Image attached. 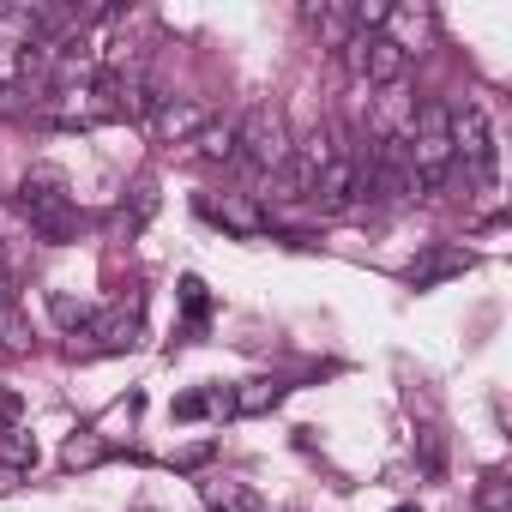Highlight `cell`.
Masks as SVG:
<instances>
[{"instance_id": "cell-1", "label": "cell", "mask_w": 512, "mask_h": 512, "mask_svg": "<svg viewBox=\"0 0 512 512\" xmlns=\"http://www.w3.org/2000/svg\"><path fill=\"white\" fill-rule=\"evenodd\" d=\"M19 211L31 217V229H37L49 247L73 241V235L85 229V211H79L73 181H67L61 163H31V169L19 175Z\"/></svg>"}, {"instance_id": "cell-2", "label": "cell", "mask_w": 512, "mask_h": 512, "mask_svg": "<svg viewBox=\"0 0 512 512\" xmlns=\"http://www.w3.org/2000/svg\"><path fill=\"white\" fill-rule=\"evenodd\" d=\"M404 151H410V169H416V181H422L428 193L452 175V109H446L440 97L416 103L410 133H404Z\"/></svg>"}, {"instance_id": "cell-3", "label": "cell", "mask_w": 512, "mask_h": 512, "mask_svg": "<svg viewBox=\"0 0 512 512\" xmlns=\"http://www.w3.org/2000/svg\"><path fill=\"white\" fill-rule=\"evenodd\" d=\"M145 338V290H127L109 308H91L85 332L73 338V356H127Z\"/></svg>"}, {"instance_id": "cell-4", "label": "cell", "mask_w": 512, "mask_h": 512, "mask_svg": "<svg viewBox=\"0 0 512 512\" xmlns=\"http://www.w3.org/2000/svg\"><path fill=\"white\" fill-rule=\"evenodd\" d=\"M235 157L253 169V175H278L290 163V121L278 103H253L241 121H235Z\"/></svg>"}, {"instance_id": "cell-5", "label": "cell", "mask_w": 512, "mask_h": 512, "mask_svg": "<svg viewBox=\"0 0 512 512\" xmlns=\"http://www.w3.org/2000/svg\"><path fill=\"white\" fill-rule=\"evenodd\" d=\"M332 157H338V133H332V127H314V133L290 139V163H284L278 175H266V181H272V199H308Z\"/></svg>"}, {"instance_id": "cell-6", "label": "cell", "mask_w": 512, "mask_h": 512, "mask_svg": "<svg viewBox=\"0 0 512 512\" xmlns=\"http://www.w3.org/2000/svg\"><path fill=\"white\" fill-rule=\"evenodd\" d=\"M344 67L362 79V85H404V73H410V49L398 43V37H350L344 43Z\"/></svg>"}, {"instance_id": "cell-7", "label": "cell", "mask_w": 512, "mask_h": 512, "mask_svg": "<svg viewBox=\"0 0 512 512\" xmlns=\"http://www.w3.org/2000/svg\"><path fill=\"white\" fill-rule=\"evenodd\" d=\"M452 109V163L464 157L482 187H494V127L482 103H446Z\"/></svg>"}, {"instance_id": "cell-8", "label": "cell", "mask_w": 512, "mask_h": 512, "mask_svg": "<svg viewBox=\"0 0 512 512\" xmlns=\"http://www.w3.org/2000/svg\"><path fill=\"white\" fill-rule=\"evenodd\" d=\"M193 211L211 217L217 229L241 235V241H260L272 229V217L260 211V199H247V193H193Z\"/></svg>"}, {"instance_id": "cell-9", "label": "cell", "mask_w": 512, "mask_h": 512, "mask_svg": "<svg viewBox=\"0 0 512 512\" xmlns=\"http://www.w3.org/2000/svg\"><path fill=\"white\" fill-rule=\"evenodd\" d=\"M211 115H205V103H193V97H163V109L145 121L151 127V139L157 145H187V139H199V127H205Z\"/></svg>"}, {"instance_id": "cell-10", "label": "cell", "mask_w": 512, "mask_h": 512, "mask_svg": "<svg viewBox=\"0 0 512 512\" xmlns=\"http://www.w3.org/2000/svg\"><path fill=\"white\" fill-rule=\"evenodd\" d=\"M308 199H314V205H320L326 217H332V211H350V205H356V151H350V145H338V157L326 163V175L314 181V193H308Z\"/></svg>"}, {"instance_id": "cell-11", "label": "cell", "mask_w": 512, "mask_h": 512, "mask_svg": "<svg viewBox=\"0 0 512 512\" xmlns=\"http://www.w3.org/2000/svg\"><path fill=\"white\" fill-rule=\"evenodd\" d=\"M470 266H476L470 247H428L404 278H410V290H434V284H446V278H464Z\"/></svg>"}, {"instance_id": "cell-12", "label": "cell", "mask_w": 512, "mask_h": 512, "mask_svg": "<svg viewBox=\"0 0 512 512\" xmlns=\"http://www.w3.org/2000/svg\"><path fill=\"white\" fill-rule=\"evenodd\" d=\"M43 115H49L55 127H67V133H79V127H103V121H109V109H103V97H97L91 85L49 97V109H43Z\"/></svg>"}, {"instance_id": "cell-13", "label": "cell", "mask_w": 512, "mask_h": 512, "mask_svg": "<svg viewBox=\"0 0 512 512\" xmlns=\"http://www.w3.org/2000/svg\"><path fill=\"white\" fill-rule=\"evenodd\" d=\"M284 398H290V386H284L278 374H260V380L229 386V410H235V416H272Z\"/></svg>"}, {"instance_id": "cell-14", "label": "cell", "mask_w": 512, "mask_h": 512, "mask_svg": "<svg viewBox=\"0 0 512 512\" xmlns=\"http://www.w3.org/2000/svg\"><path fill=\"white\" fill-rule=\"evenodd\" d=\"M410 115H416V97L404 85H386L380 103H374V121H368V139H404L410 133Z\"/></svg>"}, {"instance_id": "cell-15", "label": "cell", "mask_w": 512, "mask_h": 512, "mask_svg": "<svg viewBox=\"0 0 512 512\" xmlns=\"http://www.w3.org/2000/svg\"><path fill=\"white\" fill-rule=\"evenodd\" d=\"M199 500H205V512H260V494L247 482H229V476H205Z\"/></svg>"}, {"instance_id": "cell-16", "label": "cell", "mask_w": 512, "mask_h": 512, "mask_svg": "<svg viewBox=\"0 0 512 512\" xmlns=\"http://www.w3.org/2000/svg\"><path fill=\"white\" fill-rule=\"evenodd\" d=\"M31 320L19 314V296H13V278H0V350H31Z\"/></svg>"}, {"instance_id": "cell-17", "label": "cell", "mask_w": 512, "mask_h": 512, "mask_svg": "<svg viewBox=\"0 0 512 512\" xmlns=\"http://www.w3.org/2000/svg\"><path fill=\"white\" fill-rule=\"evenodd\" d=\"M175 290H181V308H187V326H181V338H175V344H193V338H199V326L211 320V290H205V278H193V272H187Z\"/></svg>"}, {"instance_id": "cell-18", "label": "cell", "mask_w": 512, "mask_h": 512, "mask_svg": "<svg viewBox=\"0 0 512 512\" xmlns=\"http://www.w3.org/2000/svg\"><path fill=\"white\" fill-rule=\"evenodd\" d=\"M109 458V440L97 434V428H79V434H67V446H61V470H97Z\"/></svg>"}, {"instance_id": "cell-19", "label": "cell", "mask_w": 512, "mask_h": 512, "mask_svg": "<svg viewBox=\"0 0 512 512\" xmlns=\"http://www.w3.org/2000/svg\"><path fill=\"white\" fill-rule=\"evenodd\" d=\"M193 145H199V157H211V163H229V157H235V121H205Z\"/></svg>"}, {"instance_id": "cell-20", "label": "cell", "mask_w": 512, "mask_h": 512, "mask_svg": "<svg viewBox=\"0 0 512 512\" xmlns=\"http://www.w3.org/2000/svg\"><path fill=\"white\" fill-rule=\"evenodd\" d=\"M0 464H7V470H37V440L25 434V428H7V434H0Z\"/></svg>"}, {"instance_id": "cell-21", "label": "cell", "mask_w": 512, "mask_h": 512, "mask_svg": "<svg viewBox=\"0 0 512 512\" xmlns=\"http://www.w3.org/2000/svg\"><path fill=\"white\" fill-rule=\"evenodd\" d=\"M151 211H157V175H139L133 181V199L121 205V229H139Z\"/></svg>"}, {"instance_id": "cell-22", "label": "cell", "mask_w": 512, "mask_h": 512, "mask_svg": "<svg viewBox=\"0 0 512 512\" xmlns=\"http://www.w3.org/2000/svg\"><path fill=\"white\" fill-rule=\"evenodd\" d=\"M476 512H512V482H506V470H482V482H476Z\"/></svg>"}, {"instance_id": "cell-23", "label": "cell", "mask_w": 512, "mask_h": 512, "mask_svg": "<svg viewBox=\"0 0 512 512\" xmlns=\"http://www.w3.org/2000/svg\"><path fill=\"white\" fill-rule=\"evenodd\" d=\"M416 452H422V470L428 476H446V434H440V422H422L416 428Z\"/></svg>"}, {"instance_id": "cell-24", "label": "cell", "mask_w": 512, "mask_h": 512, "mask_svg": "<svg viewBox=\"0 0 512 512\" xmlns=\"http://www.w3.org/2000/svg\"><path fill=\"white\" fill-rule=\"evenodd\" d=\"M49 314H55V326H61V332H73V338H79V332H85V320H91V308H85V302H73L67 290H49Z\"/></svg>"}, {"instance_id": "cell-25", "label": "cell", "mask_w": 512, "mask_h": 512, "mask_svg": "<svg viewBox=\"0 0 512 512\" xmlns=\"http://www.w3.org/2000/svg\"><path fill=\"white\" fill-rule=\"evenodd\" d=\"M169 416H175V422H205V416H211V398H205V392H181V398L169 404Z\"/></svg>"}, {"instance_id": "cell-26", "label": "cell", "mask_w": 512, "mask_h": 512, "mask_svg": "<svg viewBox=\"0 0 512 512\" xmlns=\"http://www.w3.org/2000/svg\"><path fill=\"white\" fill-rule=\"evenodd\" d=\"M211 452H217L211 440H193V446H181L169 464H175V470H199V464H211Z\"/></svg>"}, {"instance_id": "cell-27", "label": "cell", "mask_w": 512, "mask_h": 512, "mask_svg": "<svg viewBox=\"0 0 512 512\" xmlns=\"http://www.w3.org/2000/svg\"><path fill=\"white\" fill-rule=\"evenodd\" d=\"M25 482H31V476H25V470H7V464H0V500H7V494H19V488H25Z\"/></svg>"}, {"instance_id": "cell-28", "label": "cell", "mask_w": 512, "mask_h": 512, "mask_svg": "<svg viewBox=\"0 0 512 512\" xmlns=\"http://www.w3.org/2000/svg\"><path fill=\"white\" fill-rule=\"evenodd\" d=\"M0 416H19V392L13 386H0Z\"/></svg>"}, {"instance_id": "cell-29", "label": "cell", "mask_w": 512, "mask_h": 512, "mask_svg": "<svg viewBox=\"0 0 512 512\" xmlns=\"http://www.w3.org/2000/svg\"><path fill=\"white\" fill-rule=\"evenodd\" d=\"M392 512H422V506H416V500H398V506H392Z\"/></svg>"}, {"instance_id": "cell-30", "label": "cell", "mask_w": 512, "mask_h": 512, "mask_svg": "<svg viewBox=\"0 0 512 512\" xmlns=\"http://www.w3.org/2000/svg\"><path fill=\"white\" fill-rule=\"evenodd\" d=\"M0 434H7V428H0Z\"/></svg>"}]
</instances>
